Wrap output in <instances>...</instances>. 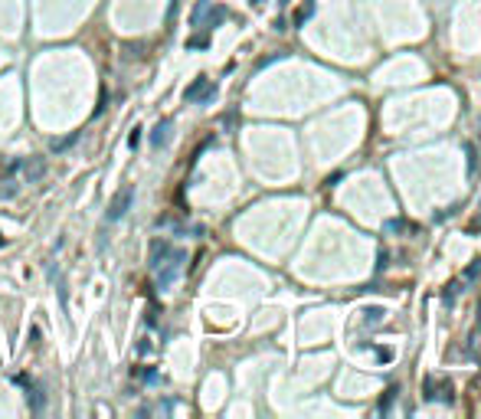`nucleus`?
Masks as SVG:
<instances>
[{
  "instance_id": "12",
  "label": "nucleus",
  "mask_w": 481,
  "mask_h": 419,
  "mask_svg": "<svg viewBox=\"0 0 481 419\" xmlns=\"http://www.w3.org/2000/svg\"><path fill=\"white\" fill-rule=\"evenodd\" d=\"M311 13H315V3H311V0H308L305 7H301L298 13H295V26H305L308 20H311Z\"/></svg>"
},
{
  "instance_id": "18",
  "label": "nucleus",
  "mask_w": 481,
  "mask_h": 419,
  "mask_svg": "<svg viewBox=\"0 0 481 419\" xmlns=\"http://www.w3.org/2000/svg\"><path fill=\"white\" fill-rule=\"evenodd\" d=\"M141 144V128H131V135H128V148H138Z\"/></svg>"
},
{
  "instance_id": "10",
  "label": "nucleus",
  "mask_w": 481,
  "mask_h": 419,
  "mask_svg": "<svg viewBox=\"0 0 481 419\" xmlns=\"http://www.w3.org/2000/svg\"><path fill=\"white\" fill-rule=\"evenodd\" d=\"M396 393H400V387H396V383H390V387H387V393L380 396L377 413H390V410H393V400H396Z\"/></svg>"
},
{
  "instance_id": "2",
  "label": "nucleus",
  "mask_w": 481,
  "mask_h": 419,
  "mask_svg": "<svg viewBox=\"0 0 481 419\" xmlns=\"http://www.w3.org/2000/svg\"><path fill=\"white\" fill-rule=\"evenodd\" d=\"M183 98H187L190 105H203V102H213L216 98V85L213 79H206V76H200V79H193L187 85V92H183Z\"/></svg>"
},
{
  "instance_id": "22",
  "label": "nucleus",
  "mask_w": 481,
  "mask_h": 419,
  "mask_svg": "<svg viewBox=\"0 0 481 419\" xmlns=\"http://www.w3.org/2000/svg\"><path fill=\"white\" fill-rule=\"evenodd\" d=\"M311 3H315V0H311Z\"/></svg>"
},
{
  "instance_id": "1",
  "label": "nucleus",
  "mask_w": 481,
  "mask_h": 419,
  "mask_svg": "<svg viewBox=\"0 0 481 419\" xmlns=\"http://www.w3.org/2000/svg\"><path fill=\"white\" fill-rule=\"evenodd\" d=\"M183 262H187V252H183V249H174V252H170L158 265V269H154V272H158V288H160V292H164V288H170V285L177 282V275H180V269H183Z\"/></svg>"
},
{
  "instance_id": "8",
  "label": "nucleus",
  "mask_w": 481,
  "mask_h": 419,
  "mask_svg": "<svg viewBox=\"0 0 481 419\" xmlns=\"http://www.w3.org/2000/svg\"><path fill=\"white\" fill-rule=\"evenodd\" d=\"M170 252H174V249H170V243H164V239H154V243H151V262H148V265H151V269H158V265H160V262H164Z\"/></svg>"
},
{
  "instance_id": "4",
  "label": "nucleus",
  "mask_w": 481,
  "mask_h": 419,
  "mask_svg": "<svg viewBox=\"0 0 481 419\" xmlns=\"http://www.w3.org/2000/svg\"><path fill=\"white\" fill-rule=\"evenodd\" d=\"M422 400H429V403H432V400L452 403V400H455V396H452V383L449 380H439V383H435L432 377H426V383H422Z\"/></svg>"
},
{
  "instance_id": "21",
  "label": "nucleus",
  "mask_w": 481,
  "mask_h": 419,
  "mask_svg": "<svg viewBox=\"0 0 481 419\" xmlns=\"http://www.w3.org/2000/svg\"><path fill=\"white\" fill-rule=\"evenodd\" d=\"M285 3H292V0H282V7H285Z\"/></svg>"
},
{
  "instance_id": "13",
  "label": "nucleus",
  "mask_w": 481,
  "mask_h": 419,
  "mask_svg": "<svg viewBox=\"0 0 481 419\" xmlns=\"http://www.w3.org/2000/svg\"><path fill=\"white\" fill-rule=\"evenodd\" d=\"M383 230H387V233H396V230H412V233H416V226L406 223V220H390V223H383Z\"/></svg>"
},
{
  "instance_id": "7",
  "label": "nucleus",
  "mask_w": 481,
  "mask_h": 419,
  "mask_svg": "<svg viewBox=\"0 0 481 419\" xmlns=\"http://www.w3.org/2000/svg\"><path fill=\"white\" fill-rule=\"evenodd\" d=\"M170 128H174V121H170V118L158 121L154 131H151V144H154V148H167V141H170Z\"/></svg>"
},
{
  "instance_id": "15",
  "label": "nucleus",
  "mask_w": 481,
  "mask_h": 419,
  "mask_svg": "<svg viewBox=\"0 0 481 419\" xmlns=\"http://www.w3.org/2000/svg\"><path fill=\"white\" fill-rule=\"evenodd\" d=\"M465 154H468V174H475V167H478V158H475V144H465Z\"/></svg>"
},
{
  "instance_id": "16",
  "label": "nucleus",
  "mask_w": 481,
  "mask_h": 419,
  "mask_svg": "<svg viewBox=\"0 0 481 419\" xmlns=\"http://www.w3.org/2000/svg\"><path fill=\"white\" fill-rule=\"evenodd\" d=\"M370 347H373V344H370ZM373 350H377V357H380V360H383V364H390V360H393V347H373Z\"/></svg>"
},
{
  "instance_id": "11",
  "label": "nucleus",
  "mask_w": 481,
  "mask_h": 419,
  "mask_svg": "<svg viewBox=\"0 0 481 419\" xmlns=\"http://www.w3.org/2000/svg\"><path fill=\"white\" fill-rule=\"evenodd\" d=\"M383 315H387L383 308H367V311H363V325H367V328H377L380 321H383Z\"/></svg>"
},
{
  "instance_id": "20",
  "label": "nucleus",
  "mask_w": 481,
  "mask_h": 419,
  "mask_svg": "<svg viewBox=\"0 0 481 419\" xmlns=\"http://www.w3.org/2000/svg\"><path fill=\"white\" fill-rule=\"evenodd\" d=\"M252 3H255V7H259V3H265V0H252Z\"/></svg>"
},
{
  "instance_id": "17",
  "label": "nucleus",
  "mask_w": 481,
  "mask_h": 419,
  "mask_svg": "<svg viewBox=\"0 0 481 419\" xmlns=\"http://www.w3.org/2000/svg\"><path fill=\"white\" fill-rule=\"evenodd\" d=\"M210 46V40H206V36H193V40L187 43V49H206Z\"/></svg>"
},
{
  "instance_id": "9",
  "label": "nucleus",
  "mask_w": 481,
  "mask_h": 419,
  "mask_svg": "<svg viewBox=\"0 0 481 419\" xmlns=\"http://www.w3.org/2000/svg\"><path fill=\"white\" fill-rule=\"evenodd\" d=\"M26 400H30V410L33 413H43V403H46V400H43V390L36 387V383L26 387Z\"/></svg>"
},
{
  "instance_id": "19",
  "label": "nucleus",
  "mask_w": 481,
  "mask_h": 419,
  "mask_svg": "<svg viewBox=\"0 0 481 419\" xmlns=\"http://www.w3.org/2000/svg\"><path fill=\"white\" fill-rule=\"evenodd\" d=\"M387 265H390V252H380L377 255V269H387Z\"/></svg>"
},
{
  "instance_id": "14",
  "label": "nucleus",
  "mask_w": 481,
  "mask_h": 419,
  "mask_svg": "<svg viewBox=\"0 0 481 419\" xmlns=\"http://www.w3.org/2000/svg\"><path fill=\"white\" fill-rule=\"evenodd\" d=\"M76 138H79V135H69V138H63V141H53V151H56V154H59V151L72 148V144H76Z\"/></svg>"
},
{
  "instance_id": "6",
  "label": "nucleus",
  "mask_w": 481,
  "mask_h": 419,
  "mask_svg": "<svg viewBox=\"0 0 481 419\" xmlns=\"http://www.w3.org/2000/svg\"><path fill=\"white\" fill-rule=\"evenodd\" d=\"M226 16H229V13H226V7H223V3H210V10L200 16L197 30H216V26H220Z\"/></svg>"
},
{
  "instance_id": "5",
  "label": "nucleus",
  "mask_w": 481,
  "mask_h": 419,
  "mask_svg": "<svg viewBox=\"0 0 481 419\" xmlns=\"http://www.w3.org/2000/svg\"><path fill=\"white\" fill-rule=\"evenodd\" d=\"M16 170L23 174V180H30V183H36V180H43V174H46V161L43 158H30V161H16Z\"/></svg>"
},
{
  "instance_id": "3",
  "label": "nucleus",
  "mask_w": 481,
  "mask_h": 419,
  "mask_svg": "<svg viewBox=\"0 0 481 419\" xmlns=\"http://www.w3.org/2000/svg\"><path fill=\"white\" fill-rule=\"evenodd\" d=\"M131 203H134V187H121L115 197H111V203H108V223H118V220H125L128 216V210H131Z\"/></svg>"
}]
</instances>
